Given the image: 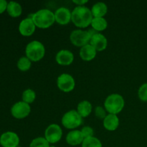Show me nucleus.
<instances>
[{
    "label": "nucleus",
    "mask_w": 147,
    "mask_h": 147,
    "mask_svg": "<svg viewBox=\"0 0 147 147\" xmlns=\"http://www.w3.org/2000/svg\"><path fill=\"white\" fill-rule=\"evenodd\" d=\"M61 122L65 129L75 130V129L82 125L83 118L79 115L76 110H70L63 115Z\"/></svg>",
    "instance_id": "nucleus-5"
},
{
    "label": "nucleus",
    "mask_w": 147,
    "mask_h": 147,
    "mask_svg": "<svg viewBox=\"0 0 147 147\" xmlns=\"http://www.w3.org/2000/svg\"><path fill=\"white\" fill-rule=\"evenodd\" d=\"M65 140L67 144L76 146L82 144L84 137L80 130H72L67 134Z\"/></svg>",
    "instance_id": "nucleus-15"
},
{
    "label": "nucleus",
    "mask_w": 147,
    "mask_h": 147,
    "mask_svg": "<svg viewBox=\"0 0 147 147\" xmlns=\"http://www.w3.org/2000/svg\"><path fill=\"white\" fill-rule=\"evenodd\" d=\"M90 25L96 31L102 32L107 28L108 22L104 17H93Z\"/></svg>",
    "instance_id": "nucleus-21"
},
{
    "label": "nucleus",
    "mask_w": 147,
    "mask_h": 147,
    "mask_svg": "<svg viewBox=\"0 0 147 147\" xmlns=\"http://www.w3.org/2000/svg\"><path fill=\"white\" fill-rule=\"evenodd\" d=\"M50 147H56V146H50Z\"/></svg>",
    "instance_id": "nucleus-31"
},
{
    "label": "nucleus",
    "mask_w": 147,
    "mask_h": 147,
    "mask_svg": "<svg viewBox=\"0 0 147 147\" xmlns=\"http://www.w3.org/2000/svg\"><path fill=\"white\" fill-rule=\"evenodd\" d=\"M106 111L105 108H103L102 106H97L95 108V115L97 118L100 119H104L106 116H107L106 114Z\"/></svg>",
    "instance_id": "nucleus-27"
},
{
    "label": "nucleus",
    "mask_w": 147,
    "mask_h": 147,
    "mask_svg": "<svg viewBox=\"0 0 147 147\" xmlns=\"http://www.w3.org/2000/svg\"><path fill=\"white\" fill-rule=\"evenodd\" d=\"M17 66L20 71H28L32 66V61L30 59L27 58L26 56H23V57H21L18 60Z\"/></svg>",
    "instance_id": "nucleus-22"
},
{
    "label": "nucleus",
    "mask_w": 147,
    "mask_h": 147,
    "mask_svg": "<svg viewBox=\"0 0 147 147\" xmlns=\"http://www.w3.org/2000/svg\"><path fill=\"white\" fill-rule=\"evenodd\" d=\"M25 55L27 58L32 62H38L45 55V47L40 41L34 40L27 45Z\"/></svg>",
    "instance_id": "nucleus-4"
},
{
    "label": "nucleus",
    "mask_w": 147,
    "mask_h": 147,
    "mask_svg": "<svg viewBox=\"0 0 147 147\" xmlns=\"http://www.w3.org/2000/svg\"><path fill=\"white\" fill-rule=\"evenodd\" d=\"M93 19L91 10L85 6H77L72 11L71 21L79 28H86L90 26Z\"/></svg>",
    "instance_id": "nucleus-1"
},
{
    "label": "nucleus",
    "mask_w": 147,
    "mask_h": 147,
    "mask_svg": "<svg viewBox=\"0 0 147 147\" xmlns=\"http://www.w3.org/2000/svg\"><path fill=\"white\" fill-rule=\"evenodd\" d=\"M73 2L77 6H84V4L88 2V1L87 0H73Z\"/></svg>",
    "instance_id": "nucleus-30"
},
{
    "label": "nucleus",
    "mask_w": 147,
    "mask_h": 147,
    "mask_svg": "<svg viewBox=\"0 0 147 147\" xmlns=\"http://www.w3.org/2000/svg\"><path fill=\"white\" fill-rule=\"evenodd\" d=\"M20 144V137L13 131H7L0 136V145L2 147H17Z\"/></svg>",
    "instance_id": "nucleus-10"
},
{
    "label": "nucleus",
    "mask_w": 147,
    "mask_h": 147,
    "mask_svg": "<svg viewBox=\"0 0 147 147\" xmlns=\"http://www.w3.org/2000/svg\"><path fill=\"white\" fill-rule=\"evenodd\" d=\"M55 61L60 65H70L74 61V55L68 50H61L56 54Z\"/></svg>",
    "instance_id": "nucleus-14"
},
{
    "label": "nucleus",
    "mask_w": 147,
    "mask_h": 147,
    "mask_svg": "<svg viewBox=\"0 0 147 147\" xmlns=\"http://www.w3.org/2000/svg\"><path fill=\"white\" fill-rule=\"evenodd\" d=\"M8 2L6 0H0V14L7 11V7Z\"/></svg>",
    "instance_id": "nucleus-29"
},
{
    "label": "nucleus",
    "mask_w": 147,
    "mask_h": 147,
    "mask_svg": "<svg viewBox=\"0 0 147 147\" xmlns=\"http://www.w3.org/2000/svg\"><path fill=\"white\" fill-rule=\"evenodd\" d=\"M80 131H81L84 139L91 137V136H93V134H94V131H93V129H92L91 127H90V126H84V127L82 128Z\"/></svg>",
    "instance_id": "nucleus-28"
},
{
    "label": "nucleus",
    "mask_w": 147,
    "mask_h": 147,
    "mask_svg": "<svg viewBox=\"0 0 147 147\" xmlns=\"http://www.w3.org/2000/svg\"><path fill=\"white\" fill-rule=\"evenodd\" d=\"M57 86L61 91L69 93L74 90L76 81L71 75L68 73H62L57 77Z\"/></svg>",
    "instance_id": "nucleus-8"
},
{
    "label": "nucleus",
    "mask_w": 147,
    "mask_h": 147,
    "mask_svg": "<svg viewBox=\"0 0 147 147\" xmlns=\"http://www.w3.org/2000/svg\"><path fill=\"white\" fill-rule=\"evenodd\" d=\"M120 121L117 115L107 114L103 121V125L106 130L109 131H114L119 128Z\"/></svg>",
    "instance_id": "nucleus-16"
},
{
    "label": "nucleus",
    "mask_w": 147,
    "mask_h": 147,
    "mask_svg": "<svg viewBox=\"0 0 147 147\" xmlns=\"http://www.w3.org/2000/svg\"><path fill=\"white\" fill-rule=\"evenodd\" d=\"M36 26L32 17H27L20 22L19 24V32L24 37H30L34 33Z\"/></svg>",
    "instance_id": "nucleus-11"
},
{
    "label": "nucleus",
    "mask_w": 147,
    "mask_h": 147,
    "mask_svg": "<svg viewBox=\"0 0 147 147\" xmlns=\"http://www.w3.org/2000/svg\"><path fill=\"white\" fill-rule=\"evenodd\" d=\"M82 147H103L101 142L95 136L86 138L81 144Z\"/></svg>",
    "instance_id": "nucleus-23"
},
{
    "label": "nucleus",
    "mask_w": 147,
    "mask_h": 147,
    "mask_svg": "<svg viewBox=\"0 0 147 147\" xmlns=\"http://www.w3.org/2000/svg\"><path fill=\"white\" fill-rule=\"evenodd\" d=\"M63 136V130L59 125L52 123L49 125L45 131V138L50 144L60 142Z\"/></svg>",
    "instance_id": "nucleus-7"
},
{
    "label": "nucleus",
    "mask_w": 147,
    "mask_h": 147,
    "mask_svg": "<svg viewBox=\"0 0 147 147\" xmlns=\"http://www.w3.org/2000/svg\"><path fill=\"white\" fill-rule=\"evenodd\" d=\"M93 110L91 103L88 100H82L78 104L77 112L82 118H86L90 116Z\"/></svg>",
    "instance_id": "nucleus-18"
},
{
    "label": "nucleus",
    "mask_w": 147,
    "mask_h": 147,
    "mask_svg": "<svg viewBox=\"0 0 147 147\" xmlns=\"http://www.w3.org/2000/svg\"><path fill=\"white\" fill-rule=\"evenodd\" d=\"M31 17L36 27L40 29L49 28L55 22L54 12L47 9L38 10L34 14H32Z\"/></svg>",
    "instance_id": "nucleus-2"
},
{
    "label": "nucleus",
    "mask_w": 147,
    "mask_h": 147,
    "mask_svg": "<svg viewBox=\"0 0 147 147\" xmlns=\"http://www.w3.org/2000/svg\"><path fill=\"white\" fill-rule=\"evenodd\" d=\"M7 11L9 14V15L11 17H20L22 13V7L17 1H11L8 2L7 7Z\"/></svg>",
    "instance_id": "nucleus-19"
},
{
    "label": "nucleus",
    "mask_w": 147,
    "mask_h": 147,
    "mask_svg": "<svg viewBox=\"0 0 147 147\" xmlns=\"http://www.w3.org/2000/svg\"><path fill=\"white\" fill-rule=\"evenodd\" d=\"M138 96L142 101L147 102V83H144L139 87Z\"/></svg>",
    "instance_id": "nucleus-26"
},
{
    "label": "nucleus",
    "mask_w": 147,
    "mask_h": 147,
    "mask_svg": "<svg viewBox=\"0 0 147 147\" xmlns=\"http://www.w3.org/2000/svg\"><path fill=\"white\" fill-rule=\"evenodd\" d=\"M11 114L17 119H22L27 117L31 112L30 104L24 101H18L14 103L11 108Z\"/></svg>",
    "instance_id": "nucleus-9"
},
{
    "label": "nucleus",
    "mask_w": 147,
    "mask_h": 147,
    "mask_svg": "<svg viewBox=\"0 0 147 147\" xmlns=\"http://www.w3.org/2000/svg\"><path fill=\"white\" fill-rule=\"evenodd\" d=\"M97 51L90 44H88L80 48V58L84 61H91L96 57Z\"/></svg>",
    "instance_id": "nucleus-17"
},
{
    "label": "nucleus",
    "mask_w": 147,
    "mask_h": 147,
    "mask_svg": "<svg viewBox=\"0 0 147 147\" xmlns=\"http://www.w3.org/2000/svg\"><path fill=\"white\" fill-rule=\"evenodd\" d=\"M55 22L60 25H66L71 21L72 11L66 7H60L54 12Z\"/></svg>",
    "instance_id": "nucleus-12"
},
{
    "label": "nucleus",
    "mask_w": 147,
    "mask_h": 147,
    "mask_svg": "<svg viewBox=\"0 0 147 147\" xmlns=\"http://www.w3.org/2000/svg\"><path fill=\"white\" fill-rule=\"evenodd\" d=\"M22 101L25 102L26 103H28V104L32 103L36 98L35 92L32 89H26L22 93Z\"/></svg>",
    "instance_id": "nucleus-24"
},
{
    "label": "nucleus",
    "mask_w": 147,
    "mask_h": 147,
    "mask_svg": "<svg viewBox=\"0 0 147 147\" xmlns=\"http://www.w3.org/2000/svg\"><path fill=\"white\" fill-rule=\"evenodd\" d=\"M91 12L93 17H103L108 12V7L104 2H97L93 5Z\"/></svg>",
    "instance_id": "nucleus-20"
},
{
    "label": "nucleus",
    "mask_w": 147,
    "mask_h": 147,
    "mask_svg": "<svg viewBox=\"0 0 147 147\" xmlns=\"http://www.w3.org/2000/svg\"><path fill=\"white\" fill-rule=\"evenodd\" d=\"M89 44L91 45L97 52H102L108 46L107 38L100 33H94L92 35Z\"/></svg>",
    "instance_id": "nucleus-13"
},
{
    "label": "nucleus",
    "mask_w": 147,
    "mask_h": 147,
    "mask_svg": "<svg viewBox=\"0 0 147 147\" xmlns=\"http://www.w3.org/2000/svg\"><path fill=\"white\" fill-rule=\"evenodd\" d=\"M93 34L90 31L83 30H73L70 34V40L73 45L81 48L89 44Z\"/></svg>",
    "instance_id": "nucleus-6"
},
{
    "label": "nucleus",
    "mask_w": 147,
    "mask_h": 147,
    "mask_svg": "<svg viewBox=\"0 0 147 147\" xmlns=\"http://www.w3.org/2000/svg\"><path fill=\"white\" fill-rule=\"evenodd\" d=\"M124 106V98L121 95L118 93L109 95L104 101L105 109L110 114H119L122 111Z\"/></svg>",
    "instance_id": "nucleus-3"
},
{
    "label": "nucleus",
    "mask_w": 147,
    "mask_h": 147,
    "mask_svg": "<svg viewBox=\"0 0 147 147\" xmlns=\"http://www.w3.org/2000/svg\"><path fill=\"white\" fill-rule=\"evenodd\" d=\"M30 147H50V144L45 137H37L32 141Z\"/></svg>",
    "instance_id": "nucleus-25"
}]
</instances>
